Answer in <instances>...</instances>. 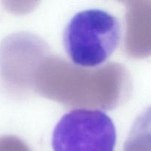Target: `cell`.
I'll return each mask as SVG.
<instances>
[{
    "instance_id": "6da1fadb",
    "label": "cell",
    "mask_w": 151,
    "mask_h": 151,
    "mask_svg": "<svg viewBox=\"0 0 151 151\" xmlns=\"http://www.w3.org/2000/svg\"><path fill=\"white\" fill-rule=\"evenodd\" d=\"M121 25L116 16L100 9L77 13L66 24L63 34L65 51L82 67L104 63L120 43Z\"/></svg>"
},
{
    "instance_id": "7a4b0ae2",
    "label": "cell",
    "mask_w": 151,
    "mask_h": 151,
    "mask_svg": "<svg viewBox=\"0 0 151 151\" xmlns=\"http://www.w3.org/2000/svg\"><path fill=\"white\" fill-rule=\"evenodd\" d=\"M116 131L110 116L100 110L77 109L55 126L53 151H114Z\"/></svg>"
}]
</instances>
